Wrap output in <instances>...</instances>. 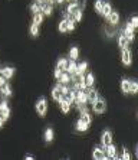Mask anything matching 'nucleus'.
<instances>
[{
    "mask_svg": "<svg viewBox=\"0 0 138 160\" xmlns=\"http://www.w3.org/2000/svg\"><path fill=\"white\" fill-rule=\"evenodd\" d=\"M75 95H76V91H74V89H71L69 91V94L66 95V101L69 102V104H72V102H75Z\"/></svg>",
    "mask_w": 138,
    "mask_h": 160,
    "instance_id": "7c9ffc66",
    "label": "nucleus"
},
{
    "mask_svg": "<svg viewBox=\"0 0 138 160\" xmlns=\"http://www.w3.org/2000/svg\"><path fill=\"white\" fill-rule=\"evenodd\" d=\"M36 111L40 117H45L46 112H48V101L45 97H40L36 102Z\"/></svg>",
    "mask_w": 138,
    "mask_h": 160,
    "instance_id": "f03ea898",
    "label": "nucleus"
},
{
    "mask_svg": "<svg viewBox=\"0 0 138 160\" xmlns=\"http://www.w3.org/2000/svg\"><path fill=\"white\" fill-rule=\"evenodd\" d=\"M52 10H53L52 4H48V3L40 4V13H43V15L50 16V15H52Z\"/></svg>",
    "mask_w": 138,
    "mask_h": 160,
    "instance_id": "4468645a",
    "label": "nucleus"
},
{
    "mask_svg": "<svg viewBox=\"0 0 138 160\" xmlns=\"http://www.w3.org/2000/svg\"><path fill=\"white\" fill-rule=\"evenodd\" d=\"M66 72H68L69 75H74L75 72H76V63H75V61H71V62L68 63Z\"/></svg>",
    "mask_w": 138,
    "mask_h": 160,
    "instance_id": "bb28decb",
    "label": "nucleus"
},
{
    "mask_svg": "<svg viewBox=\"0 0 138 160\" xmlns=\"http://www.w3.org/2000/svg\"><path fill=\"white\" fill-rule=\"evenodd\" d=\"M4 84H6V79L3 78V75L0 74V87H2V85H4Z\"/></svg>",
    "mask_w": 138,
    "mask_h": 160,
    "instance_id": "37998d69",
    "label": "nucleus"
},
{
    "mask_svg": "<svg viewBox=\"0 0 138 160\" xmlns=\"http://www.w3.org/2000/svg\"><path fill=\"white\" fill-rule=\"evenodd\" d=\"M86 68H88V62L79 63V65H76V72L75 74H83L86 71Z\"/></svg>",
    "mask_w": 138,
    "mask_h": 160,
    "instance_id": "cd10ccee",
    "label": "nucleus"
},
{
    "mask_svg": "<svg viewBox=\"0 0 138 160\" xmlns=\"http://www.w3.org/2000/svg\"><path fill=\"white\" fill-rule=\"evenodd\" d=\"M4 104H7V102H6V101H3V102H0V111H2V108H3V105Z\"/></svg>",
    "mask_w": 138,
    "mask_h": 160,
    "instance_id": "a18cd8bd",
    "label": "nucleus"
},
{
    "mask_svg": "<svg viewBox=\"0 0 138 160\" xmlns=\"http://www.w3.org/2000/svg\"><path fill=\"white\" fill-rule=\"evenodd\" d=\"M68 2H69V0H68Z\"/></svg>",
    "mask_w": 138,
    "mask_h": 160,
    "instance_id": "49530a36",
    "label": "nucleus"
},
{
    "mask_svg": "<svg viewBox=\"0 0 138 160\" xmlns=\"http://www.w3.org/2000/svg\"><path fill=\"white\" fill-rule=\"evenodd\" d=\"M78 56H79V49L76 48V46L71 48V51H69V58H71V61L78 59Z\"/></svg>",
    "mask_w": 138,
    "mask_h": 160,
    "instance_id": "a878e982",
    "label": "nucleus"
},
{
    "mask_svg": "<svg viewBox=\"0 0 138 160\" xmlns=\"http://www.w3.org/2000/svg\"><path fill=\"white\" fill-rule=\"evenodd\" d=\"M59 104H60V110H62V112H64V114H68L69 110H71V104H69L65 98H62V100L59 101Z\"/></svg>",
    "mask_w": 138,
    "mask_h": 160,
    "instance_id": "f3484780",
    "label": "nucleus"
},
{
    "mask_svg": "<svg viewBox=\"0 0 138 160\" xmlns=\"http://www.w3.org/2000/svg\"><path fill=\"white\" fill-rule=\"evenodd\" d=\"M122 156H121V159H124V160H128V159H130V152H128V150L127 149H125V147H124V150H122Z\"/></svg>",
    "mask_w": 138,
    "mask_h": 160,
    "instance_id": "a19ab883",
    "label": "nucleus"
},
{
    "mask_svg": "<svg viewBox=\"0 0 138 160\" xmlns=\"http://www.w3.org/2000/svg\"><path fill=\"white\" fill-rule=\"evenodd\" d=\"M105 153H107V157L109 159H118V154H117V147L112 143L105 146Z\"/></svg>",
    "mask_w": 138,
    "mask_h": 160,
    "instance_id": "20e7f679",
    "label": "nucleus"
},
{
    "mask_svg": "<svg viewBox=\"0 0 138 160\" xmlns=\"http://www.w3.org/2000/svg\"><path fill=\"white\" fill-rule=\"evenodd\" d=\"M59 32H62V33L68 32V20L66 19H64V20L59 23Z\"/></svg>",
    "mask_w": 138,
    "mask_h": 160,
    "instance_id": "473e14b6",
    "label": "nucleus"
},
{
    "mask_svg": "<svg viewBox=\"0 0 138 160\" xmlns=\"http://www.w3.org/2000/svg\"><path fill=\"white\" fill-rule=\"evenodd\" d=\"M108 22H109V25H112V26H117V25H118V22H120V15H118V12L112 10L111 13H109Z\"/></svg>",
    "mask_w": 138,
    "mask_h": 160,
    "instance_id": "9b49d317",
    "label": "nucleus"
},
{
    "mask_svg": "<svg viewBox=\"0 0 138 160\" xmlns=\"http://www.w3.org/2000/svg\"><path fill=\"white\" fill-rule=\"evenodd\" d=\"M30 35H32L33 38H36L37 35H39V26H37V25H35V23H32V25H30Z\"/></svg>",
    "mask_w": 138,
    "mask_h": 160,
    "instance_id": "c756f323",
    "label": "nucleus"
},
{
    "mask_svg": "<svg viewBox=\"0 0 138 160\" xmlns=\"http://www.w3.org/2000/svg\"><path fill=\"white\" fill-rule=\"evenodd\" d=\"M59 88H60V92H62V95H64V97H66L68 94H69V91H71V89H69V87H68V85H62V84H59Z\"/></svg>",
    "mask_w": 138,
    "mask_h": 160,
    "instance_id": "f704fd0d",
    "label": "nucleus"
},
{
    "mask_svg": "<svg viewBox=\"0 0 138 160\" xmlns=\"http://www.w3.org/2000/svg\"><path fill=\"white\" fill-rule=\"evenodd\" d=\"M62 72H64V71H60L59 68L56 67V69H55V74H53V75H55V78H56V79H59V77H60V75H62Z\"/></svg>",
    "mask_w": 138,
    "mask_h": 160,
    "instance_id": "79ce46f5",
    "label": "nucleus"
},
{
    "mask_svg": "<svg viewBox=\"0 0 138 160\" xmlns=\"http://www.w3.org/2000/svg\"><path fill=\"white\" fill-rule=\"evenodd\" d=\"M85 84H86V88H88V87H93V84H95V77H93L92 72H89V74L85 77Z\"/></svg>",
    "mask_w": 138,
    "mask_h": 160,
    "instance_id": "5701e85b",
    "label": "nucleus"
},
{
    "mask_svg": "<svg viewBox=\"0 0 138 160\" xmlns=\"http://www.w3.org/2000/svg\"><path fill=\"white\" fill-rule=\"evenodd\" d=\"M92 157L95 160H105L107 159V153H105V150L102 147H93Z\"/></svg>",
    "mask_w": 138,
    "mask_h": 160,
    "instance_id": "7ed1b4c3",
    "label": "nucleus"
},
{
    "mask_svg": "<svg viewBox=\"0 0 138 160\" xmlns=\"http://www.w3.org/2000/svg\"><path fill=\"white\" fill-rule=\"evenodd\" d=\"M0 74L3 75L4 79H10L13 75H15V68L12 67H4L3 69H0Z\"/></svg>",
    "mask_w": 138,
    "mask_h": 160,
    "instance_id": "1a4fd4ad",
    "label": "nucleus"
},
{
    "mask_svg": "<svg viewBox=\"0 0 138 160\" xmlns=\"http://www.w3.org/2000/svg\"><path fill=\"white\" fill-rule=\"evenodd\" d=\"M138 91V85L135 81H131V88H130V94H137Z\"/></svg>",
    "mask_w": 138,
    "mask_h": 160,
    "instance_id": "e433bc0d",
    "label": "nucleus"
},
{
    "mask_svg": "<svg viewBox=\"0 0 138 160\" xmlns=\"http://www.w3.org/2000/svg\"><path fill=\"white\" fill-rule=\"evenodd\" d=\"M45 140L48 143H50L53 140V130H52V128H46V131H45Z\"/></svg>",
    "mask_w": 138,
    "mask_h": 160,
    "instance_id": "c85d7f7f",
    "label": "nucleus"
},
{
    "mask_svg": "<svg viewBox=\"0 0 138 160\" xmlns=\"http://www.w3.org/2000/svg\"><path fill=\"white\" fill-rule=\"evenodd\" d=\"M134 28H132V26H131V25H130V23H128V25H127V26H125V30H124V36H125V38H127V39H128V41H134V38H135V32H134Z\"/></svg>",
    "mask_w": 138,
    "mask_h": 160,
    "instance_id": "0eeeda50",
    "label": "nucleus"
},
{
    "mask_svg": "<svg viewBox=\"0 0 138 160\" xmlns=\"http://www.w3.org/2000/svg\"><path fill=\"white\" fill-rule=\"evenodd\" d=\"M79 10V8H78V4L75 3H71L69 4V6H68V9H66V15H69V16H74L75 13H76V12Z\"/></svg>",
    "mask_w": 138,
    "mask_h": 160,
    "instance_id": "6ab92c4d",
    "label": "nucleus"
},
{
    "mask_svg": "<svg viewBox=\"0 0 138 160\" xmlns=\"http://www.w3.org/2000/svg\"><path fill=\"white\" fill-rule=\"evenodd\" d=\"M0 92L3 94V95H6V97H12V95H13V91H12L10 85H9L7 82H6L4 85L0 87Z\"/></svg>",
    "mask_w": 138,
    "mask_h": 160,
    "instance_id": "2eb2a0df",
    "label": "nucleus"
},
{
    "mask_svg": "<svg viewBox=\"0 0 138 160\" xmlns=\"http://www.w3.org/2000/svg\"><path fill=\"white\" fill-rule=\"evenodd\" d=\"M121 58H122V63L124 65H131V62H132V55H131V51L130 49H122V55H121Z\"/></svg>",
    "mask_w": 138,
    "mask_h": 160,
    "instance_id": "423d86ee",
    "label": "nucleus"
},
{
    "mask_svg": "<svg viewBox=\"0 0 138 160\" xmlns=\"http://www.w3.org/2000/svg\"><path fill=\"white\" fill-rule=\"evenodd\" d=\"M59 84H62V85H68L69 82H71V75L68 74V72H62V75L59 77Z\"/></svg>",
    "mask_w": 138,
    "mask_h": 160,
    "instance_id": "dca6fc26",
    "label": "nucleus"
},
{
    "mask_svg": "<svg viewBox=\"0 0 138 160\" xmlns=\"http://www.w3.org/2000/svg\"><path fill=\"white\" fill-rule=\"evenodd\" d=\"M130 88H131V81L127 78H124L122 81H121V91H122L124 94H130Z\"/></svg>",
    "mask_w": 138,
    "mask_h": 160,
    "instance_id": "ddd939ff",
    "label": "nucleus"
},
{
    "mask_svg": "<svg viewBox=\"0 0 138 160\" xmlns=\"http://www.w3.org/2000/svg\"><path fill=\"white\" fill-rule=\"evenodd\" d=\"M101 143H102V146H107V144H109V143H112V133L109 130H107V131L102 133Z\"/></svg>",
    "mask_w": 138,
    "mask_h": 160,
    "instance_id": "9d476101",
    "label": "nucleus"
},
{
    "mask_svg": "<svg viewBox=\"0 0 138 160\" xmlns=\"http://www.w3.org/2000/svg\"><path fill=\"white\" fill-rule=\"evenodd\" d=\"M75 127H76V130H78V131H86L89 126H88V124H86L82 118H79L78 121H76V126H75Z\"/></svg>",
    "mask_w": 138,
    "mask_h": 160,
    "instance_id": "aec40b11",
    "label": "nucleus"
},
{
    "mask_svg": "<svg viewBox=\"0 0 138 160\" xmlns=\"http://www.w3.org/2000/svg\"><path fill=\"white\" fill-rule=\"evenodd\" d=\"M104 3H105V0H97V2H95V10H97L98 13H101Z\"/></svg>",
    "mask_w": 138,
    "mask_h": 160,
    "instance_id": "72a5a7b5",
    "label": "nucleus"
},
{
    "mask_svg": "<svg viewBox=\"0 0 138 160\" xmlns=\"http://www.w3.org/2000/svg\"><path fill=\"white\" fill-rule=\"evenodd\" d=\"M3 124H4V120H3V117L0 116V128H2V127H3Z\"/></svg>",
    "mask_w": 138,
    "mask_h": 160,
    "instance_id": "c03bdc74",
    "label": "nucleus"
},
{
    "mask_svg": "<svg viewBox=\"0 0 138 160\" xmlns=\"http://www.w3.org/2000/svg\"><path fill=\"white\" fill-rule=\"evenodd\" d=\"M68 63H69V61L65 59V58H60L59 61H58V68H59L60 71L66 72V68H68Z\"/></svg>",
    "mask_w": 138,
    "mask_h": 160,
    "instance_id": "4be33fe9",
    "label": "nucleus"
},
{
    "mask_svg": "<svg viewBox=\"0 0 138 160\" xmlns=\"http://www.w3.org/2000/svg\"><path fill=\"white\" fill-rule=\"evenodd\" d=\"M81 118H82L88 126H91V123H92V118H91V114L88 112V110H86V111H81Z\"/></svg>",
    "mask_w": 138,
    "mask_h": 160,
    "instance_id": "b1692460",
    "label": "nucleus"
},
{
    "mask_svg": "<svg viewBox=\"0 0 138 160\" xmlns=\"http://www.w3.org/2000/svg\"><path fill=\"white\" fill-rule=\"evenodd\" d=\"M75 102H78V104H86V102H88L85 89H78V91H76V95H75Z\"/></svg>",
    "mask_w": 138,
    "mask_h": 160,
    "instance_id": "39448f33",
    "label": "nucleus"
},
{
    "mask_svg": "<svg viewBox=\"0 0 138 160\" xmlns=\"http://www.w3.org/2000/svg\"><path fill=\"white\" fill-rule=\"evenodd\" d=\"M112 12V8H111V4L108 3V2H105L104 6H102V10H101V15L105 16V18H108L109 13Z\"/></svg>",
    "mask_w": 138,
    "mask_h": 160,
    "instance_id": "412c9836",
    "label": "nucleus"
},
{
    "mask_svg": "<svg viewBox=\"0 0 138 160\" xmlns=\"http://www.w3.org/2000/svg\"><path fill=\"white\" fill-rule=\"evenodd\" d=\"M92 108H93V112H97V114H102V112H105V110H107V102H105L104 98L98 97L97 100L92 102Z\"/></svg>",
    "mask_w": 138,
    "mask_h": 160,
    "instance_id": "f257e3e1",
    "label": "nucleus"
},
{
    "mask_svg": "<svg viewBox=\"0 0 138 160\" xmlns=\"http://www.w3.org/2000/svg\"><path fill=\"white\" fill-rule=\"evenodd\" d=\"M30 10H32V13H33V15H36V13H40V4L33 3L32 6H30Z\"/></svg>",
    "mask_w": 138,
    "mask_h": 160,
    "instance_id": "c9c22d12",
    "label": "nucleus"
},
{
    "mask_svg": "<svg viewBox=\"0 0 138 160\" xmlns=\"http://www.w3.org/2000/svg\"><path fill=\"white\" fill-rule=\"evenodd\" d=\"M130 25L134 28V29H137V26H138V19H137V16H132V19H131V23H130Z\"/></svg>",
    "mask_w": 138,
    "mask_h": 160,
    "instance_id": "ea45409f",
    "label": "nucleus"
},
{
    "mask_svg": "<svg viewBox=\"0 0 138 160\" xmlns=\"http://www.w3.org/2000/svg\"><path fill=\"white\" fill-rule=\"evenodd\" d=\"M128 45H130V41H128V39L124 36V35H121V36L118 38V46H120L121 49H127Z\"/></svg>",
    "mask_w": 138,
    "mask_h": 160,
    "instance_id": "a211bd4d",
    "label": "nucleus"
},
{
    "mask_svg": "<svg viewBox=\"0 0 138 160\" xmlns=\"http://www.w3.org/2000/svg\"><path fill=\"white\" fill-rule=\"evenodd\" d=\"M0 112H2V117H3L4 121H6V120L10 117V108L7 107V104L3 105V108H2V111H0Z\"/></svg>",
    "mask_w": 138,
    "mask_h": 160,
    "instance_id": "393cba45",
    "label": "nucleus"
},
{
    "mask_svg": "<svg viewBox=\"0 0 138 160\" xmlns=\"http://www.w3.org/2000/svg\"><path fill=\"white\" fill-rule=\"evenodd\" d=\"M75 3L78 4L79 10H82V12H83V9H85V4H86V0H76Z\"/></svg>",
    "mask_w": 138,
    "mask_h": 160,
    "instance_id": "58836bf2",
    "label": "nucleus"
},
{
    "mask_svg": "<svg viewBox=\"0 0 138 160\" xmlns=\"http://www.w3.org/2000/svg\"><path fill=\"white\" fill-rule=\"evenodd\" d=\"M52 98H53L55 101H58V102H59V101L62 100V98H64V95H62V92H60L59 84H58V85H56L55 88L52 89Z\"/></svg>",
    "mask_w": 138,
    "mask_h": 160,
    "instance_id": "f8f14e48",
    "label": "nucleus"
},
{
    "mask_svg": "<svg viewBox=\"0 0 138 160\" xmlns=\"http://www.w3.org/2000/svg\"><path fill=\"white\" fill-rule=\"evenodd\" d=\"M42 20H43V15H42V13H36V15H33V23L35 25L39 26V25L42 23Z\"/></svg>",
    "mask_w": 138,
    "mask_h": 160,
    "instance_id": "2f4dec72",
    "label": "nucleus"
},
{
    "mask_svg": "<svg viewBox=\"0 0 138 160\" xmlns=\"http://www.w3.org/2000/svg\"><path fill=\"white\" fill-rule=\"evenodd\" d=\"M85 92H86V98H88V102H89V104H92L93 101L98 98V92L92 87H88V91H85Z\"/></svg>",
    "mask_w": 138,
    "mask_h": 160,
    "instance_id": "6e6552de",
    "label": "nucleus"
},
{
    "mask_svg": "<svg viewBox=\"0 0 138 160\" xmlns=\"http://www.w3.org/2000/svg\"><path fill=\"white\" fill-rule=\"evenodd\" d=\"M74 20L75 22H81L82 20V10H78L76 13L74 15Z\"/></svg>",
    "mask_w": 138,
    "mask_h": 160,
    "instance_id": "4c0bfd02",
    "label": "nucleus"
}]
</instances>
